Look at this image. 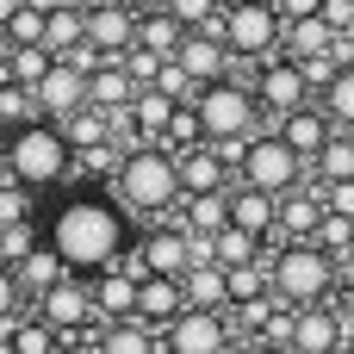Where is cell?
Segmentation results:
<instances>
[{"label": "cell", "mask_w": 354, "mask_h": 354, "mask_svg": "<svg viewBox=\"0 0 354 354\" xmlns=\"http://www.w3.org/2000/svg\"><path fill=\"white\" fill-rule=\"evenodd\" d=\"M336 311H342V324L354 330V274H342V292H336Z\"/></svg>", "instance_id": "cell-48"}, {"label": "cell", "mask_w": 354, "mask_h": 354, "mask_svg": "<svg viewBox=\"0 0 354 354\" xmlns=\"http://www.w3.org/2000/svg\"><path fill=\"white\" fill-rule=\"evenodd\" d=\"M31 212H37V193L19 187V180H6V187H0V230H6V224H31Z\"/></svg>", "instance_id": "cell-40"}, {"label": "cell", "mask_w": 354, "mask_h": 354, "mask_svg": "<svg viewBox=\"0 0 354 354\" xmlns=\"http://www.w3.org/2000/svg\"><path fill=\"white\" fill-rule=\"evenodd\" d=\"M348 342H354V330L342 324L336 305H311V311H299V324H292V354H342Z\"/></svg>", "instance_id": "cell-14"}, {"label": "cell", "mask_w": 354, "mask_h": 354, "mask_svg": "<svg viewBox=\"0 0 354 354\" xmlns=\"http://www.w3.org/2000/svg\"><path fill=\"white\" fill-rule=\"evenodd\" d=\"M311 180H317V187L354 180V131H336V137H330V149L311 162Z\"/></svg>", "instance_id": "cell-33"}, {"label": "cell", "mask_w": 354, "mask_h": 354, "mask_svg": "<svg viewBox=\"0 0 354 354\" xmlns=\"http://www.w3.org/2000/svg\"><path fill=\"white\" fill-rule=\"evenodd\" d=\"M12 180V162H6V137H0V187Z\"/></svg>", "instance_id": "cell-53"}, {"label": "cell", "mask_w": 354, "mask_h": 354, "mask_svg": "<svg viewBox=\"0 0 354 354\" xmlns=\"http://www.w3.org/2000/svg\"><path fill=\"white\" fill-rule=\"evenodd\" d=\"M118 62L131 68V81H137V87H156V81H162V68H168V56H156V50H143V44H137V50H124Z\"/></svg>", "instance_id": "cell-43"}, {"label": "cell", "mask_w": 354, "mask_h": 354, "mask_svg": "<svg viewBox=\"0 0 354 354\" xmlns=\"http://www.w3.org/2000/svg\"><path fill=\"white\" fill-rule=\"evenodd\" d=\"M124 6H137V12H162L168 0H124Z\"/></svg>", "instance_id": "cell-54"}, {"label": "cell", "mask_w": 354, "mask_h": 354, "mask_svg": "<svg viewBox=\"0 0 354 354\" xmlns=\"http://www.w3.org/2000/svg\"><path fill=\"white\" fill-rule=\"evenodd\" d=\"M168 12H174L187 31H218V19H224V0H168Z\"/></svg>", "instance_id": "cell-39"}, {"label": "cell", "mask_w": 354, "mask_h": 354, "mask_svg": "<svg viewBox=\"0 0 354 354\" xmlns=\"http://www.w3.org/2000/svg\"><path fill=\"white\" fill-rule=\"evenodd\" d=\"M75 6H100V0H75Z\"/></svg>", "instance_id": "cell-55"}, {"label": "cell", "mask_w": 354, "mask_h": 354, "mask_svg": "<svg viewBox=\"0 0 354 354\" xmlns=\"http://www.w3.org/2000/svg\"><path fill=\"white\" fill-rule=\"evenodd\" d=\"M12 31V44L25 50V44H44V31H50V12H31V6H19V19L6 25Z\"/></svg>", "instance_id": "cell-44"}, {"label": "cell", "mask_w": 354, "mask_h": 354, "mask_svg": "<svg viewBox=\"0 0 354 354\" xmlns=\"http://www.w3.org/2000/svg\"><path fill=\"white\" fill-rule=\"evenodd\" d=\"M31 311H37L62 342H81L87 330H106V324H100V311H93V280H81V274H68V280H62L56 292H44Z\"/></svg>", "instance_id": "cell-10"}, {"label": "cell", "mask_w": 354, "mask_h": 354, "mask_svg": "<svg viewBox=\"0 0 354 354\" xmlns=\"http://www.w3.org/2000/svg\"><path fill=\"white\" fill-rule=\"evenodd\" d=\"M19 6H25V0H0V25H12V19H19Z\"/></svg>", "instance_id": "cell-50"}, {"label": "cell", "mask_w": 354, "mask_h": 354, "mask_svg": "<svg viewBox=\"0 0 354 354\" xmlns=\"http://www.w3.org/2000/svg\"><path fill=\"white\" fill-rule=\"evenodd\" d=\"M37 243H44V236H37V224H6V230H0V261H6V268H19Z\"/></svg>", "instance_id": "cell-42"}, {"label": "cell", "mask_w": 354, "mask_h": 354, "mask_svg": "<svg viewBox=\"0 0 354 354\" xmlns=\"http://www.w3.org/2000/svg\"><path fill=\"white\" fill-rule=\"evenodd\" d=\"M236 324L230 311H180L168 330H162V354H236Z\"/></svg>", "instance_id": "cell-9"}, {"label": "cell", "mask_w": 354, "mask_h": 354, "mask_svg": "<svg viewBox=\"0 0 354 354\" xmlns=\"http://www.w3.org/2000/svg\"><path fill=\"white\" fill-rule=\"evenodd\" d=\"M0 348H6V354H68V348H62V336H56L37 311H31V317H19V324L0 336Z\"/></svg>", "instance_id": "cell-27"}, {"label": "cell", "mask_w": 354, "mask_h": 354, "mask_svg": "<svg viewBox=\"0 0 354 354\" xmlns=\"http://www.w3.org/2000/svg\"><path fill=\"white\" fill-rule=\"evenodd\" d=\"M174 112H180V106H174L168 93H156V87H143V93H137V106H131V118H137V131H143V137H149L156 149H162V137H168V124H174Z\"/></svg>", "instance_id": "cell-31"}, {"label": "cell", "mask_w": 354, "mask_h": 354, "mask_svg": "<svg viewBox=\"0 0 354 354\" xmlns=\"http://www.w3.org/2000/svg\"><path fill=\"white\" fill-rule=\"evenodd\" d=\"M268 274H274V299L292 305V311L336 305V292H342V261L324 255L317 243H274Z\"/></svg>", "instance_id": "cell-2"}, {"label": "cell", "mask_w": 354, "mask_h": 354, "mask_svg": "<svg viewBox=\"0 0 354 354\" xmlns=\"http://www.w3.org/2000/svg\"><path fill=\"white\" fill-rule=\"evenodd\" d=\"M137 81H131V68L124 62H106L100 75H87V106H100V112H131L137 106Z\"/></svg>", "instance_id": "cell-23"}, {"label": "cell", "mask_w": 354, "mask_h": 354, "mask_svg": "<svg viewBox=\"0 0 354 354\" xmlns=\"http://www.w3.org/2000/svg\"><path fill=\"white\" fill-rule=\"evenodd\" d=\"M218 37H224V50H230L236 62L261 68V62H274V56L286 50V19H280L274 6L236 0V6H224V19H218Z\"/></svg>", "instance_id": "cell-7"}, {"label": "cell", "mask_w": 354, "mask_h": 354, "mask_svg": "<svg viewBox=\"0 0 354 354\" xmlns=\"http://www.w3.org/2000/svg\"><path fill=\"white\" fill-rule=\"evenodd\" d=\"M112 199L131 212V218H174V205L187 199L180 193V162L168 156V149H131L124 156V168H118V180H112Z\"/></svg>", "instance_id": "cell-3"}, {"label": "cell", "mask_w": 354, "mask_h": 354, "mask_svg": "<svg viewBox=\"0 0 354 354\" xmlns=\"http://www.w3.org/2000/svg\"><path fill=\"white\" fill-rule=\"evenodd\" d=\"M174 162H180V193H187V199L230 193V187H236V168H230L224 149H212V143H199V149H187V156H174Z\"/></svg>", "instance_id": "cell-15"}, {"label": "cell", "mask_w": 354, "mask_h": 354, "mask_svg": "<svg viewBox=\"0 0 354 354\" xmlns=\"http://www.w3.org/2000/svg\"><path fill=\"white\" fill-rule=\"evenodd\" d=\"M37 106H44V118H50V124H62L68 112H81V106H87V75H81L75 62H56V68L37 81Z\"/></svg>", "instance_id": "cell-16"}, {"label": "cell", "mask_w": 354, "mask_h": 354, "mask_svg": "<svg viewBox=\"0 0 354 354\" xmlns=\"http://www.w3.org/2000/svg\"><path fill=\"white\" fill-rule=\"evenodd\" d=\"M137 255H143V268L162 274V280H187V274H193V236H187L180 224H149V230L137 236Z\"/></svg>", "instance_id": "cell-11"}, {"label": "cell", "mask_w": 354, "mask_h": 354, "mask_svg": "<svg viewBox=\"0 0 354 354\" xmlns=\"http://www.w3.org/2000/svg\"><path fill=\"white\" fill-rule=\"evenodd\" d=\"M274 12L286 25H299V19H324V0H274Z\"/></svg>", "instance_id": "cell-47"}, {"label": "cell", "mask_w": 354, "mask_h": 354, "mask_svg": "<svg viewBox=\"0 0 354 354\" xmlns=\"http://www.w3.org/2000/svg\"><path fill=\"white\" fill-rule=\"evenodd\" d=\"M137 44L174 62V56H180V44H187V25H180L168 6H162V12H137Z\"/></svg>", "instance_id": "cell-26"}, {"label": "cell", "mask_w": 354, "mask_h": 354, "mask_svg": "<svg viewBox=\"0 0 354 354\" xmlns=\"http://www.w3.org/2000/svg\"><path fill=\"white\" fill-rule=\"evenodd\" d=\"M31 12H56V6H68V0H25Z\"/></svg>", "instance_id": "cell-52"}, {"label": "cell", "mask_w": 354, "mask_h": 354, "mask_svg": "<svg viewBox=\"0 0 354 354\" xmlns=\"http://www.w3.org/2000/svg\"><path fill=\"white\" fill-rule=\"evenodd\" d=\"M25 305H31V299H25V286H19V274H12V268L0 261V336H6V330H12V324L25 317Z\"/></svg>", "instance_id": "cell-41"}, {"label": "cell", "mask_w": 354, "mask_h": 354, "mask_svg": "<svg viewBox=\"0 0 354 354\" xmlns=\"http://www.w3.org/2000/svg\"><path fill=\"white\" fill-rule=\"evenodd\" d=\"M100 354H162V336L149 330V324H106L100 330Z\"/></svg>", "instance_id": "cell-32"}, {"label": "cell", "mask_w": 354, "mask_h": 354, "mask_svg": "<svg viewBox=\"0 0 354 354\" xmlns=\"http://www.w3.org/2000/svg\"><path fill=\"white\" fill-rule=\"evenodd\" d=\"M199 143H205L199 106H180V112H174V124H168V137H162V149H168V156H187V149H199Z\"/></svg>", "instance_id": "cell-37"}, {"label": "cell", "mask_w": 354, "mask_h": 354, "mask_svg": "<svg viewBox=\"0 0 354 354\" xmlns=\"http://www.w3.org/2000/svg\"><path fill=\"white\" fill-rule=\"evenodd\" d=\"M230 224L249 230V236H261V243H274V230H280V199H268V193H255V187H230Z\"/></svg>", "instance_id": "cell-21"}, {"label": "cell", "mask_w": 354, "mask_h": 354, "mask_svg": "<svg viewBox=\"0 0 354 354\" xmlns=\"http://www.w3.org/2000/svg\"><path fill=\"white\" fill-rule=\"evenodd\" d=\"M81 44H87V6H75V0H68V6H56V12H50L44 50H50V56H68V50H81Z\"/></svg>", "instance_id": "cell-28"}, {"label": "cell", "mask_w": 354, "mask_h": 354, "mask_svg": "<svg viewBox=\"0 0 354 354\" xmlns=\"http://www.w3.org/2000/svg\"><path fill=\"white\" fill-rule=\"evenodd\" d=\"M56 68V56L44 50V44H25V50H12V62H6V81H19V87H31L37 93V81Z\"/></svg>", "instance_id": "cell-35"}, {"label": "cell", "mask_w": 354, "mask_h": 354, "mask_svg": "<svg viewBox=\"0 0 354 354\" xmlns=\"http://www.w3.org/2000/svg\"><path fill=\"white\" fill-rule=\"evenodd\" d=\"M137 286L143 280H131L124 268L93 274V311H100V324H131L137 317Z\"/></svg>", "instance_id": "cell-20"}, {"label": "cell", "mask_w": 354, "mask_h": 354, "mask_svg": "<svg viewBox=\"0 0 354 354\" xmlns=\"http://www.w3.org/2000/svg\"><path fill=\"white\" fill-rule=\"evenodd\" d=\"M12 274H19V286H25V299H31V305H37V299H44V292H56V286H62V280H68V261H62V255H56V249H50V236H44V243H37V249H31V255H25V261H19V268H12Z\"/></svg>", "instance_id": "cell-22"}, {"label": "cell", "mask_w": 354, "mask_h": 354, "mask_svg": "<svg viewBox=\"0 0 354 354\" xmlns=\"http://www.w3.org/2000/svg\"><path fill=\"white\" fill-rule=\"evenodd\" d=\"M324 193V212H336V218H354V180H336V187H317Z\"/></svg>", "instance_id": "cell-45"}, {"label": "cell", "mask_w": 354, "mask_h": 354, "mask_svg": "<svg viewBox=\"0 0 354 354\" xmlns=\"http://www.w3.org/2000/svg\"><path fill=\"white\" fill-rule=\"evenodd\" d=\"M330 212H324V193H317V180L311 187H299V193H286L280 199V230H274V243H317V224H324Z\"/></svg>", "instance_id": "cell-17"}, {"label": "cell", "mask_w": 354, "mask_h": 354, "mask_svg": "<svg viewBox=\"0 0 354 354\" xmlns=\"http://www.w3.org/2000/svg\"><path fill=\"white\" fill-rule=\"evenodd\" d=\"M6 162H12V180L31 187V193H44V187L75 174V149H68L62 124H50V118H37L25 131H6Z\"/></svg>", "instance_id": "cell-5"}, {"label": "cell", "mask_w": 354, "mask_h": 354, "mask_svg": "<svg viewBox=\"0 0 354 354\" xmlns=\"http://www.w3.org/2000/svg\"><path fill=\"white\" fill-rule=\"evenodd\" d=\"M118 168H124V149L118 143H100V149H81L75 156V174L81 180H118Z\"/></svg>", "instance_id": "cell-38"}, {"label": "cell", "mask_w": 354, "mask_h": 354, "mask_svg": "<svg viewBox=\"0 0 354 354\" xmlns=\"http://www.w3.org/2000/svg\"><path fill=\"white\" fill-rule=\"evenodd\" d=\"M0 354H6V348H0Z\"/></svg>", "instance_id": "cell-59"}, {"label": "cell", "mask_w": 354, "mask_h": 354, "mask_svg": "<svg viewBox=\"0 0 354 354\" xmlns=\"http://www.w3.org/2000/svg\"><path fill=\"white\" fill-rule=\"evenodd\" d=\"M180 286H187V305L193 311H230V274L218 261H199Z\"/></svg>", "instance_id": "cell-25"}, {"label": "cell", "mask_w": 354, "mask_h": 354, "mask_svg": "<svg viewBox=\"0 0 354 354\" xmlns=\"http://www.w3.org/2000/svg\"><path fill=\"white\" fill-rule=\"evenodd\" d=\"M280 56H292V62L336 56V31H330L324 19H299V25H286V50H280Z\"/></svg>", "instance_id": "cell-29"}, {"label": "cell", "mask_w": 354, "mask_h": 354, "mask_svg": "<svg viewBox=\"0 0 354 354\" xmlns=\"http://www.w3.org/2000/svg\"><path fill=\"white\" fill-rule=\"evenodd\" d=\"M180 311H187V286H180V280H162V274H149V280L137 286V324H149L156 336H162V330H168Z\"/></svg>", "instance_id": "cell-19"}, {"label": "cell", "mask_w": 354, "mask_h": 354, "mask_svg": "<svg viewBox=\"0 0 354 354\" xmlns=\"http://www.w3.org/2000/svg\"><path fill=\"white\" fill-rule=\"evenodd\" d=\"M168 224H180L187 236H218V230H230V193H205V199H180Z\"/></svg>", "instance_id": "cell-24"}, {"label": "cell", "mask_w": 354, "mask_h": 354, "mask_svg": "<svg viewBox=\"0 0 354 354\" xmlns=\"http://www.w3.org/2000/svg\"><path fill=\"white\" fill-rule=\"evenodd\" d=\"M174 62L193 75V87H218V81L243 75V62L224 50V37H218V31H187V44H180V56H174Z\"/></svg>", "instance_id": "cell-12"}, {"label": "cell", "mask_w": 354, "mask_h": 354, "mask_svg": "<svg viewBox=\"0 0 354 354\" xmlns=\"http://www.w3.org/2000/svg\"><path fill=\"white\" fill-rule=\"evenodd\" d=\"M317 106L330 112V124H336V131H354V68H342V75L317 93Z\"/></svg>", "instance_id": "cell-36"}, {"label": "cell", "mask_w": 354, "mask_h": 354, "mask_svg": "<svg viewBox=\"0 0 354 354\" xmlns=\"http://www.w3.org/2000/svg\"><path fill=\"white\" fill-rule=\"evenodd\" d=\"M324 25H330L336 37H348L354 31V0H324Z\"/></svg>", "instance_id": "cell-46"}, {"label": "cell", "mask_w": 354, "mask_h": 354, "mask_svg": "<svg viewBox=\"0 0 354 354\" xmlns=\"http://www.w3.org/2000/svg\"><path fill=\"white\" fill-rule=\"evenodd\" d=\"M0 137H6V131H0Z\"/></svg>", "instance_id": "cell-57"}, {"label": "cell", "mask_w": 354, "mask_h": 354, "mask_svg": "<svg viewBox=\"0 0 354 354\" xmlns=\"http://www.w3.org/2000/svg\"><path fill=\"white\" fill-rule=\"evenodd\" d=\"M236 187H255L268 199H286V193L311 187V162L299 149H286L280 131H261V137H249V149L236 162Z\"/></svg>", "instance_id": "cell-6"}, {"label": "cell", "mask_w": 354, "mask_h": 354, "mask_svg": "<svg viewBox=\"0 0 354 354\" xmlns=\"http://www.w3.org/2000/svg\"><path fill=\"white\" fill-rule=\"evenodd\" d=\"M50 249L68 261V274L93 280L118 268V255L131 249V212L112 193H68L50 218Z\"/></svg>", "instance_id": "cell-1"}, {"label": "cell", "mask_w": 354, "mask_h": 354, "mask_svg": "<svg viewBox=\"0 0 354 354\" xmlns=\"http://www.w3.org/2000/svg\"><path fill=\"white\" fill-rule=\"evenodd\" d=\"M87 44L100 50V56H124V50H137V6H124V0H100V6H87Z\"/></svg>", "instance_id": "cell-13"}, {"label": "cell", "mask_w": 354, "mask_h": 354, "mask_svg": "<svg viewBox=\"0 0 354 354\" xmlns=\"http://www.w3.org/2000/svg\"><path fill=\"white\" fill-rule=\"evenodd\" d=\"M274 131H280V143H286V149H299L305 162H317V156L330 149V137H336V124H330V112H324V106H305V112L280 118Z\"/></svg>", "instance_id": "cell-18"}, {"label": "cell", "mask_w": 354, "mask_h": 354, "mask_svg": "<svg viewBox=\"0 0 354 354\" xmlns=\"http://www.w3.org/2000/svg\"><path fill=\"white\" fill-rule=\"evenodd\" d=\"M81 354H100V348H81Z\"/></svg>", "instance_id": "cell-56"}, {"label": "cell", "mask_w": 354, "mask_h": 354, "mask_svg": "<svg viewBox=\"0 0 354 354\" xmlns=\"http://www.w3.org/2000/svg\"><path fill=\"white\" fill-rule=\"evenodd\" d=\"M348 37H354V31H348Z\"/></svg>", "instance_id": "cell-58"}, {"label": "cell", "mask_w": 354, "mask_h": 354, "mask_svg": "<svg viewBox=\"0 0 354 354\" xmlns=\"http://www.w3.org/2000/svg\"><path fill=\"white\" fill-rule=\"evenodd\" d=\"M62 137H68V149H75V156H81V149H100V143H112V112L81 106V112H68V118H62Z\"/></svg>", "instance_id": "cell-30"}, {"label": "cell", "mask_w": 354, "mask_h": 354, "mask_svg": "<svg viewBox=\"0 0 354 354\" xmlns=\"http://www.w3.org/2000/svg\"><path fill=\"white\" fill-rule=\"evenodd\" d=\"M255 100H261V112H268V131H274L280 118L317 106V93H311V81H305V62H292V56H274V62L255 68Z\"/></svg>", "instance_id": "cell-8"}, {"label": "cell", "mask_w": 354, "mask_h": 354, "mask_svg": "<svg viewBox=\"0 0 354 354\" xmlns=\"http://www.w3.org/2000/svg\"><path fill=\"white\" fill-rule=\"evenodd\" d=\"M12 50H19V44H12V31L0 25V81H6V62H12Z\"/></svg>", "instance_id": "cell-49"}, {"label": "cell", "mask_w": 354, "mask_h": 354, "mask_svg": "<svg viewBox=\"0 0 354 354\" xmlns=\"http://www.w3.org/2000/svg\"><path fill=\"white\" fill-rule=\"evenodd\" d=\"M37 118H44L37 93L19 87V81H0V131H25V124H37Z\"/></svg>", "instance_id": "cell-34"}, {"label": "cell", "mask_w": 354, "mask_h": 354, "mask_svg": "<svg viewBox=\"0 0 354 354\" xmlns=\"http://www.w3.org/2000/svg\"><path fill=\"white\" fill-rule=\"evenodd\" d=\"M243 354H292V348H268V342H243Z\"/></svg>", "instance_id": "cell-51"}, {"label": "cell", "mask_w": 354, "mask_h": 354, "mask_svg": "<svg viewBox=\"0 0 354 354\" xmlns=\"http://www.w3.org/2000/svg\"><path fill=\"white\" fill-rule=\"evenodd\" d=\"M199 124H205V143L212 149H243L249 137H261L268 131V112H261V100H255V87L249 81H218V87H199Z\"/></svg>", "instance_id": "cell-4"}]
</instances>
